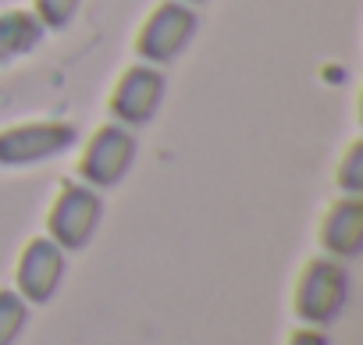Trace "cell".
I'll return each instance as SVG.
<instances>
[{
    "label": "cell",
    "mask_w": 363,
    "mask_h": 345,
    "mask_svg": "<svg viewBox=\"0 0 363 345\" xmlns=\"http://www.w3.org/2000/svg\"><path fill=\"white\" fill-rule=\"evenodd\" d=\"M359 239H363V203L359 196H345L331 207L324 221V242L335 253H356Z\"/></svg>",
    "instance_id": "8"
},
{
    "label": "cell",
    "mask_w": 363,
    "mask_h": 345,
    "mask_svg": "<svg viewBox=\"0 0 363 345\" xmlns=\"http://www.w3.org/2000/svg\"><path fill=\"white\" fill-rule=\"evenodd\" d=\"M82 8V0H33V15L40 18V26L47 33H61L75 22Z\"/></svg>",
    "instance_id": "10"
},
{
    "label": "cell",
    "mask_w": 363,
    "mask_h": 345,
    "mask_svg": "<svg viewBox=\"0 0 363 345\" xmlns=\"http://www.w3.org/2000/svg\"><path fill=\"white\" fill-rule=\"evenodd\" d=\"M100 214H104V203H100L96 189H89L86 182L82 186L75 182V186H65L57 193L47 225H50L54 242H61V246H82L93 235V228L100 225Z\"/></svg>",
    "instance_id": "5"
},
{
    "label": "cell",
    "mask_w": 363,
    "mask_h": 345,
    "mask_svg": "<svg viewBox=\"0 0 363 345\" xmlns=\"http://www.w3.org/2000/svg\"><path fill=\"white\" fill-rule=\"evenodd\" d=\"M47 29L40 26V18L33 11L11 8V11H0V64H11L26 54H33L43 43Z\"/></svg>",
    "instance_id": "7"
},
{
    "label": "cell",
    "mask_w": 363,
    "mask_h": 345,
    "mask_svg": "<svg viewBox=\"0 0 363 345\" xmlns=\"http://www.w3.org/2000/svg\"><path fill=\"white\" fill-rule=\"evenodd\" d=\"M338 295H342V274L335 267H328V264H317L306 274V281H303L299 306H303V313L306 310L310 313H328V310H335Z\"/></svg>",
    "instance_id": "9"
},
{
    "label": "cell",
    "mask_w": 363,
    "mask_h": 345,
    "mask_svg": "<svg viewBox=\"0 0 363 345\" xmlns=\"http://www.w3.org/2000/svg\"><path fill=\"white\" fill-rule=\"evenodd\" d=\"M79 132L68 121H22L11 128H0V167H33L54 160L75 146Z\"/></svg>",
    "instance_id": "3"
},
{
    "label": "cell",
    "mask_w": 363,
    "mask_h": 345,
    "mask_svg": "<svg viewBox=\"0 0 363 345\" xmlns=\"http://www.w3.org/2000/svg\"><path fill=\"white\" fill-rule=\"evenodd\" d=\"M196 29H200L196 8L182 4V0H160L135 33V54L146 64L167 68L171 61H178L189 50Z\"/></svg>",
    "instance_id": "1"
},
{
    "label": "cell",
    "mask_w": 363,
    "mask_h": 345,
    "mask_svg": "<svg viewBox=\"0 0 363 345\" xmlns=\"http://www.w3.org/2000/svg\"><path fill=\"white\" fill-rule=\"evenodd\" d=\"M182 4H189V8H196V4H207V0H182Z\"/></svg>",
    "instance_id": "13"
},
{
    "label": "cell",
    "mask_w": 363,
    "mask_h": 345,
    "mask_svg": "<svg viewBox=\"0 0 363 345\" xmlns=\"http://www.w3.org/2000/svg\"><path fill=\"white\" fill-rule=\"evenodd\" d=\"M22 317L26 310L15 295H0V345H8L15 338V331L22 327Z\"/></svg>",
    "instance_id": "12"
},
{
    "label": "cell",
    "mask_w": 363,
    "mask_h": 345,
    "mask_svg": "<svg viewBox=\"0 0 363 345\" xmlns=\"http://www.w3.org/2000/svg\"><path fill=\"white\" fill-rule=\"evenodd\" d=\"M338 182H342V189H345L349 196H356V193L363 189V142H352L349 153L342 157V164H338Z\"/></svg>",
    "instance_id": "11"
},
{
    "label": "cell",
    "mask_w": 363,
    "mask_h": 345,
    "mask_svg": "<svg viewBox=\"0 0 363 345\" xmlns=\"http://www.w3.org/2000/svg\"><path fill=\"white\" fill-rule=\"evenodd\" d=\"M135 132L118 125V121H107L100 125L86 146H82V157H79V175L89 189H114L135 164Z\"/></svg>",
    "instance_id": "2"
},
{
    "label": "cell",
    "mask_w": 363,
    "mask_h": 345,
    "mask_svg": "<svg viewBox=\"0 0 363 345\" xmlns=\"http://www.w3.org/2000/svg\"><path fill=\"white\" fill-rule=\"evenodd\" d=\"M164 93H167V79H164V68L157 64H128L114 89H111V114L118 125L125 128H143L157 118L160 103H164Z\"/></svg>",
    "instance_id": "4"
},
{
    "label": "cell",
    "mask_w": 363,
    "mask_h": 345,
    "mask_svg": "<svg viewBox=\"0 0 363 345\" xmlns=\"http://www.w3.org/2000/svg\"><path fill=\"white\" fill-rule=\"evenodd\" d=\"M57 274H61V249L57 242L50 239H36L26 256H22V267H18V278H22V288L33 295V299H47L57 285Z\"/></svg>",
    "instance_id": "6"
}]
</instances>
